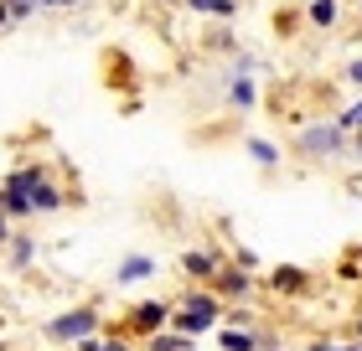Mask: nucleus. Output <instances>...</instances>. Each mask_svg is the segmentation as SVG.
<instances>
[{
    "label": "nucleus",
    "mask_w": 362,
    "mask_h": 351,
    "mask_svg": "<svg viewBox=\"0 0 362 351\" xmlns=\"http://www.w3.org/2000/svg\"><path fill=\"white\" fill-rule=\"evenodd\" d=\"M218 321H223V299L202 284V290H187V295L171 305V321H166V326L181 331V336H207Z\"/></svg>",
    "instance_id": "obj_1"
},
{
    "label": "nucleus",
    "mask_w": 362,
    "mask_h": 351,
    "mask_svg": "<svg viewBox=\"0 0 362 351\" xmlns=\"http://www.w3.org/2000/svg\"><path fill=\"white\" fill-rule=\"evenodd\" d=\"M93 331H104V315H98V305H73V310H57L52 321L42 326V336L57 341V346H73V341L93 336Z\"/></svg>",
    "instance_id": "obj_2"
},
{
    "label": "nucleus",
    "mask_w": 362,
    "mask_h": 351,
    "mask_svg": "<svg viewBox=\"0 0 362 351\" xmlns=\"http://www.w3.org/2000/svg\"><path fill=\"white\" fill-rule=\"evenodd\" d=\"M295 150H300L305 160H337V155H347V129H341L337 119H316V124H305L300 129V140H295Z\"/></svg>",
    "instance_id": "obj_3"
},
{
    "label": "nucleus",
    "mask_w": 362,
    "mask_h": 351,
    "mask_svg": "<svg viewBox=\"0 0 362 351\" xmlns=\"http://www.w3.org/2000/svg\"><path fill=\"white\" fill-rule=\"evenodd\" d=\"M207 290L218 299H254L259 284L249 279V269H238V263H218V274L207 279Z\"/></svg>",
    "instance_id": "obj_4"
},
{
    "label": "nucleus",
    "mask_w": 362,
    "mask_h": 351,
    "mask_svg": "<svg viewBox=\"0 0 362 351\" xmlns=\"http://www.w3.org/2000/svg\"><path fill=\"white\" fill-rule=\"evenodd\" d=\"M124 321H129L124 336H140V341H145L151 331H160V326L171 321V305H166V299H140V305H129Z\"/></svg>",
    "instance_id": "obj_5"
},
{
    "label": "nucleus",
    "mask_w": 362,
    "mask_h": 351,
    "mask_svg": "<svg viewBox=\"0 0 362 351\" xmlns=\"http://www.w3.org/2000/svg\"><path fill=\"white\" fill-rule=\"evenodd\" d=\"M156 274H160L156 254H124V258H119V269H114V290H135V284L156 279Z\"/></svg>",
    "instance_id": "obj_6"
},
{
    "label": "nucleus",
    "mask_w": 362,
    "mask_h": 351,
    "mask_svg": "<svg viewBox=\"0 0 362 351\" xmlns=\"http://www.w3.org/2000/svg\"><path fill=\"white\" fill-rule=\"evenodd\" d=\"M26 207H31V217H52V212L68 207V191H62L52 176H47V181H37V186L26 191Z\"/></svg>",
    "instance_id": "obj_7"
},
{
    "label": "nucleus",
    "mask_w": 362,
    "mask_h": 351,
    "mask_svg": "<svg viewBox=\"0 0 362 351\" xmlns=\"http://www.w3.org/2000/svg\"><path fill=\"white\" fill-rule=\"evenodd\" d=\"M0 254H6L11 269H31V263H37V254H42V243L31 238V232H11V243L0 248Z\"/></svg>",
    "instance_id": "obj_8"
},
{
    "label": "nucleus",
    "mask_w": 362,
    "mask_h": 351,
    "mask_svg": "<svg viewBox=\"0 0 362 351\" xmlns=\"http://www.w3.org/2000/svg\"><path fill=\"white\" fill-rule=\"evenodd\" d=\"M269 290H274V295H305V290H310V274L295 269V263H279V269L269 274Z\"/></svg>",
    "instance_id": "obj_9"
},
{
    "label": "nucleus",
    "mask_w": 362,
    "mask_h": 351,
    "mask_svg": "<svg viewBox=\"0 0 362 351\" xmlns=\"http://www.w3.org/2000/svg\"><path fill=\"white\" fill-rule=\"evenodd\" d=\"M218 346L223 351H259V326H233V321H228L218 331Z\"/></svg>",
    "instance_id": "obj_10"
},
{
    "label": "nucleus",
    "mask_w": 362,
    "mask_h": 351,
    "mask_svg": "<svg viewBox=\"0 0 362 351\" xmlns=\"http://www.w3.org/2000/svg\"><path fill=\"white\" fill-rule=\"evenodd\" d=\"M218 254H207V248H187V254H181V274H187V279H212V274H218Z\"/></svg>",
    "instance_id": "obj_11"
},
{
    "label": "nucleus",
    "mask_w": 362,
    "mask_h": 351,
    "mask_svg": "<svg viewBox=\"0 0 362 351\" xmlns=\"http://www.w3.org/2000/svg\"><path fill=\"white\" fill-rule=\"evenodd\" d=\"M47 176H52V171H47L42 160H26V165H16V171L0 181V186H11V191H21V196H26V191L37 186V181H47Z\"/></svg>",
    "instance_id": "obj_12"
},
{
    "label": "nucleus",
    "mask_w": 362,
    "mask_h": 351,
    "mask_svg": "<svg viewBox=\"0 0 362 351\" xmlns=\"http://www.w3.org/2000/svg\"><path fill=\"white\" fill-rule=\"evenodd\" d=\"M145 351H197V336H181V331L160 326V331L145 336Z\"/></svg>",
    "instance_id": "obj_13"
},
{
    "label": "nucleus",
    "mask_w": 362,
    "mask_h": 351,
    "mask_svg": "<svg viewBox=\"0 0 362 351\" xmlns=\"http://www.w3.org/2000/svg\"><path fill=\"white\" fill-rule=\"evenodd\" d=\"M228 98H233L238 109H254L259 104V88H254V73H243L233 68V78H228Z\"/></svg>",
    "instance_id": "obj_14"
},
{
    "label": "nucleus",
    "mask_w": 362,
    "mask_h": 351,
    "mask_svg": "<svg viewBox=\"0 0 362 351\" xmlns=\"http://www.w3.org/2000/svg\"><path fill=\"white\" fill-rule=\"evenodd\" d=\"M181 6L197 16H212V21H233L238 16V0H181Z\"/></svg>",
    "instance_id": "obj_15"
},
{
    "label": "nucleus",
    "mask_w": 362,
    "mask_h": 351,
    "mask_svg": "<svg viewBox=\"0 0 362 351\" xmlns=\"http://www.w3.org/2000/svg\"><path fill=\"white\" fill-rule=\"evenodd\" d=\"M78 351H135V336H124V331H119V336H98V331H93V336H83V341H73Z\"/></svg>",
    "instance_id": "obj_16"
},
{
    "label": "nucleus",
    "mask_w": 362,
    "mask_h": 351,
    "mask_svg": "<svg viewBox=\"0 0 362 351\" xmlns=\"http://www.w3.org/2000/svg\"><path fill=\"white\" fill-rule=\"evenodd\" d=\"M337 16H341V0H310V6H305L310 26H337Z\"/></svg>",
    "instance_id": "obj_17"
},
{
    "label": "nucleus",
    "mask_w": 362,
    "mask_h": 351,
    "mask_svg": "<svg viewBox=\"0 0 362 351\" xmlns=\"http://www.w3.org/2000/svg\"><path fill=\"white\" fill-rule=\"evenodd\" d=\"M0 212H6L11 222H31V207H26V196H21V191H11V186H0Z\"/></svg>",
    "instance_id": "obj_18"
},
{
    "label": "nucleus",
    "mask_w": 362,
    "mask_h": 351,
    "mask_svg": "<svg viewBox=\"0 0 362 351\" xmlns=\"http://www.w3.org/2000/svg\"><path fill=\"white\" fill-rule=\"evenodd\" d=\"M249 155H254V165H264V171H274V165H279V150H274L269 140H249Z\"/></svg>",
    "instance_id": "obj_19"
},
{
    "label": "nucleus",
    "mask_w": 362,
    "mask_h": 351,
    "mask_svg": "<svg viewBox=\"0 0 362 351\" xmlns=\"http://www.w3.org/2000/svg\"><path fill=\"white\" fill-rule=\"evenodd\" d=\"M6 11H11V26H21V21H31L42 6H37V0H6Z\"/></svg>",
    "instance_id": "obj_20"
},
{
    "label": "nucleus",
    "mask_w": 362,
    "mask_h": 351,
    "mask_svg": "<svg viewBox=\"0 0 362 351\" xmlns=\"http://www.w3.org/2000/svg\"><path fill=\"white\" fill-rule=\"evenodd\" d=\"M337 124L347 129V135H352V129H362V98H352V104H347V109L337 114Z\"/></svg>",
    "instance_id": "obj_21"
},
{
    "label": "nucleus",
    "mask_w": 362,
    "mask_h": 351,
    "mask_svg": "<svg viewBox=\"0 0 362 351\" xmlns=\"http://www.w3.org/2000/svg\"><path fill=\"white\" fill-rule=\"evenodd\" d=\"M42 11H73V6H83V0H37Z\"/></svg>",
    "instance_id": "obj_22"
},
{
    "label": "nucleus",
    "mask_w": 362,
    "mask_h": 351,
    "mask_svg": "<svg viewBox=\"0 0 362 351\" xmlns=\"http://www.w3.org/2000/svg\"><path fill=\"white\" fill-rule=\"evenodd\" d=\"M347 83H352V88H362V57L347 62Z\"/></svg>",
    "instance_id": "obj_23"
},
{
    "label": "nucleus",
    "mask_w": 362,
    "mask_h": 351,
    "mask_svg": "<svg viewBox=\"0 0 362 351\" xmlns=\"http://www.w3.org/2000/svg\"><path fill=\"white\" fill-rule=\"evenodd\" d=\"M233 263H238V269H254V263H259V258L249 254V248H233Z\"/></svg>",
    "instance_id": "obj_24"
},
{
    "label": "nucleus",
    "mask_w": 362,
    "mask_h": 351,
    "mask_svg": "<svg viewBox=\"0 0 362 351\" xmlns=\"http://www.w3.org/2000/svg\"><path fill=\"white\" fill-rule=\"evenodd\" d=\"M11 232H16V222H11V217H6V212H0V248H6V243H11Z\"/></svg>",
    "instance_id": "obj_25"
},
{
    "label": "nucleus",
    "mask_w": 362,
    "mask_h": 351,
    "mask_svg": "<svg viewBox=\"0 0 362 351\" xmlns=\"http://www.w3.org/2000/svg\"><path fill=\"white\" fill-rule=\"evenodd\" d=\"M11 26V11H6V0H0V31H6Z\"/></svg>",
    "instance_id": "obj_26"
},
{
    "label": "nucleus",
    "mask_w": 362,
    "mask_h": 351,
    "mask_svg": "<svg viewBox=\"0 0 362 351\" xmlns=\"http://www.w3.org/2000/svg\"><path fill=\"white\" fill-rule=\"evenodd\" d=\"M352 6H357V21H362V0H352Z\"/></svg>",
    "instance_id": "obj_27"
},
{
    "label": "nucleus",
    "mask_w": 362,
    "mask_h": 351,
    "mask_svg": "<svg viewBox=\"0 0 362 351\" xmlns=\"http://www.w3.org/2000/svg\"><path fill=\"white\" fill-rule=\"evenodd\" d=\"M357 346H362V321H357Z\"/></svg>",
    "instance_id": "obj_28"
},
{
    "label": "nucleus",
    "mask_w": 362,
    "mask_h": 351,
    "mask_svg": "<svg viewBox=\"0 0 362 351\" xmlns=\"http://www.w3.org/2000/svg\"><path fill=\"white\" fill-rule=\"evenodd\" d=\"M0 351H11V346H6V341H0Z\"/></svg>",
    "instance_id": "obj_29"
},
{
    "label": "nucleus",
    "mask_w": 362,
    "mask_h": 351,
    "mask_svg": "<svg viewBox=\"0 0 362 351\" xmlns=\"http://www.w3.org/2000/svg\"><path fill=\"white\" fill-rule=\"evenodd\" d=\"M166 6H176V0H166Z\"/></svg>",
    "instance_id": "obj_30"
}]
</instances>
